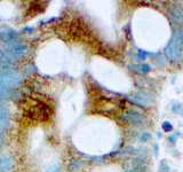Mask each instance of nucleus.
Segmentation results:
<instances>
[{
  "label": "nucleus",
  "mask_w": 183,
  "mask_h": 172,
  "mask_svg": "<svg viewBox=\"0 0 183 172\" xmlns=\"http://www.w3.org/2000/svg\"><path fill=\"white\" fill-rule=\"evenodd\" d=\"M132 70H134L139 73H148L151 71V66L143 63V64H135V66H129Z\"/></svg>",
  "instance_id": "10"
},
{
  "label": "nucleus",
  "mask_w": 183,
  "mask_h": 172,
  "mask_svg": "<svg viewBox=\"0 0 183 172\" xmlns=\"http://www.w3.org/2000/svg\"><path fill=\"white\" fill-rule=\"evenodd\" d=\"M178 32V38L181 39V42H183V30H181V31H176Z\"/></svg>",
  "instance_id": "20"
},
{
  "label": "nucleus",
  "mask_w": 183,
  "mask_h": 172,
  "mask_svg": "<svg viewBox=\"0 0 183 172\" xmlns=\"http://www.w3.org/2000/svg\"><path fill=\"white\" fill-rule=\"evenodd\" d=\"M9 126V113L2 104H0V130Z\"/></svg>",
  "instance_id": "8"
},
{
  "label": "nucleus",
  "mask_w": 183,
  "mask_h": 172,
  "mask_svg": "<svg viewBox=\"0 0 183 172\" xmlns=\"http://www.w3.org/2000/svg\"><path fill=\"white\" fill-rule=\"evenodd\" d=\"M137 54H139V56L140 57H145V56H148V55H152V54H150V53L143 52L142 49H139V51H137Z\"/></svg>",
  "instance_id": "17"
},
{
  "label": "nucleus",
  "mask_w": 183,
  "mask_h": 172,
  "mask_svg": "<svg viewBox=\"0 0 183 172\" xmlns=\"http://www.w3.org/2000/svg\"><path fill=\"white\" fill-rule=\"evenodd\" d=\"M141 141L142 142H146L148 140H150L151 139V134L149 133V132H144V133H142V136H141Z\"/></svg>",
  "instance_id": "15"
},
{
  "label": "nucleus",
  "mask_w": 183,
  "mask_h": 172,
  "mask_svg": "<svg viewBox=\"0 0 183 172\" xmlns=\"http://www.w3.org/2000/svg\"><path fill=\"white\" fill-rule=\"evenodd\" d=\"M123 120H126L127 123H131L133 125H141L144 120V117L141 113L136 110H127L125 114L123 115Z\"/></svg>",
  "instance_id": "5"
},
{
  "label": "nucleus",
  "mask_w": 183,
  "mask_h": 172,
  "mask_svg": "<svg viewBox=\"0 0 183 172\" xmlns=\"http://www.w3.org/2000/svg\"><path fill=\"white\" fill-rule=\"evenodd\" d=\"M131 100L134 103L139 104L140 107H146L148 104H150L153 101L151 94L146 93V92H137L133 94L131 96Z\"/></svg>",
  "instance_id": "6"
},
{
  "label": "nucleus",
  "mask_w": 183,
  "mask_h": 172,
  "mask_svg": "<svg viewBox=\"0 0 183 172\" xmlns=\"http://www.w3.org/2000/svg\"><path fill=\"white\" fill-rule=\"evenodd\" d=\"M14 167V160L8 155H4L0 157V171L11 172Z\"/></svg>",
  "instance_id": "7"
},
{
  "label": "nucleus",
  "mask_w": 183,
  "mask_h": 172,
  "mask_svg": "<svg viewBox=\"0 0 183 172\" xmlns=\"http://www.w3.org/2000/svg\"><path fill=\"white\" fill-rule=\"evenodd\" d=\"M162 129L165 131V132H171V131L173 130V125L169 122H164L162 124Z\"/></svg>",
  "instance_id": "13"
},
{
  "label": "nucleus",
  "mask_w": 183,
  "mask_h": 172,
  "mask_svg": "<svg viewBox=\"0 0 183 172\" xmlns=\"http://www.w3.org/2000/svg\"><path fill=\"white\" fill-rule=\"evenodd\" d=\"M5 143V139H4V134L0 132V147Z\"/></svg>",
  "instance_id": "19"
},
{
  "label": "nucleus",
  "mask_w": 183,
  "mask_h": 172,
  "mask_svg": "<svg viewBox=\"0 0 183 172\" xmlns=\"http://www.w3.org/2000/svg\"><path fill=\"white\" fill-rule=\"evenodd\" d=\"M165 54L168 60L171 61H178L183 56V42L178 38V32L174 33L171 42L165 48Z\"/></svg>",
  "instance_id": "2"
},
{
  "label": "nucleus",
  "mask_w": 183,
  "mask_h": 172,
  "mask_svg": "<svg viewBox=\"0 0 183 172\" xmlns=\"http://www.w3.org/2000/svg\"><path fill=\"white\" fill-rule=\"evenodd\" d=\"M169 14L173 17V20L175 22H178V24L183 23V9L180 8L178 6H172L169 8Z\"/></svg>",
  "instance_id": "9"
},
{
  "label": "nucleus",
  "mask_w": 183,
  "mask_h": 172,
  "mask_svg": "<svg viewBox=\"0 0 183 172\" xmlns=\"http://www.w3.org/2000/svg\"><path fill=\"white\" fill-rule=\"evenodd\" d=\"M11 96V91L0 85V99H8Z\"/></svg>",
  "instance_id": "12"
},
{
  "label": "nucleus",
  "mask_w": 183,
  "mask_h": 172,
  "mask_svg": "<svg viewBox=\"0 0 183 172\" xmlns=\"http://www.w3.org/2000/svg\"><path fill=\"white\" fill-rule=\"evenodd\" d=\"M6 52L13 57L14 61H16L17 59L22 57L24 54H26V53L29 52V46L26 44L18 42L15 40V42H11L8 44V49Z\"/></svg>",
  "instance_id": "3"
},
{
  "label": "nucleus",
  "mask_w": 183,
  "mask_h": 172,
  "mask_svg": "<svg viewBox=\"0 0 183 172\" xmlns=\"http://www.w3.org/2000/svg\"><path fill=\"white\" fill-rule=\"evenodd\" d=\"M180 137L178 133H175V134H172V136L168 137V142H171V143H174V142H176L178 140V138Z\"/></svg>",
  "instance_id": "16"
},
{
  "label": "nucleus",
  "mask_w": 183,
  "mask_h": 172,
  "mask_svg": "<svg viewBox=\"0 0 183 172\" xmlns=\"http://www.w3.org/2000/svg\"><path fill=\"white\" fill-rule=\"evenodd\" d=\"M47 172H60V167L58 165H53L52 167H49Z\"/></svg>",
  "instance_id": "18"
},
{
  "label": "nucleus",
  "mask_w": 183,
  "mask_h": 172,
  "mask_svg": "<svg viewBox=\"0 0 183 172\" xmlns=\"http://www.w3.org/2000/svg\"><path fill=\"white\" fill-rule=\"evenodd\" d=\"M22 83V76L13 69H5L0 73V85L6 89H13L18 87Z\"/></svg>",
  "instance_id": "1"
},
{
  "label": "nucleus",
  "mask_w": 183,
  "mask_h": 172,
  "mask_svg": "<svg viewBox=\"0 0 183 172\" xmlns=\"http://www.w3.org/2000/svg\"><path fill=\"white\" fill-rule=\"evenodd\" d=\"M159 172H169V167H168L167 163H165V162H162V163H160Z\"/></svg>",
  "instance_id": "14"
},
{
  "label": "nucleus",
  "mask_w": 183,
  "mask_h": 172,
  "mask_svg": "<svg viewBox=\"0 0 183 172\" xmlns=\"http://www.w3.org/2000/svg\"><path fill=\"white\" fill-rule=\"evenodd\" d=\"M28 114L30 115L32 118L41 120L48 118L51 111H49V109L45 104H39V107H32V108H30V110L28 111Z\"/></svg>",
  "instance_id": "4"
},
{
  "label": "nucleus",
  "mask_w": 183,
  "mask_h": 172,
  "mask_svg": "<svg viewBox=\"0 0 183 172\" xmlns=\"http://www.w3.org/2000/svg\"><path fill=\"white\" fill-rule=\"evenodd\" d=\"M83 167V162L79 160H73L69 164V171H78Z\"/></svg>",
  "instance_id": "11"
}]
</instances>
